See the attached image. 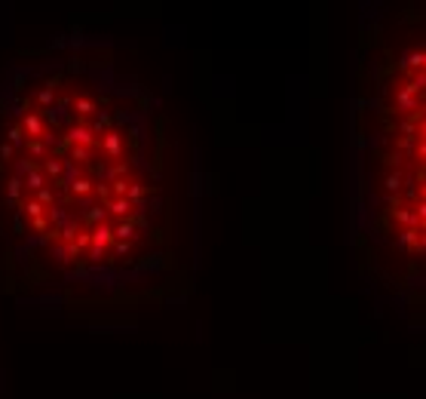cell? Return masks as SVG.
Instances as JSON below:
<instances>
[{
    "instance_id": "2",
    "label": "cell",
    "mask_w": 426,
    "mask_h": 399,
    "mask_svg": "<svg viewBox=\"0 0 426 399\" xmlns=\"http://www.w3.org/2000/svg\"><path fill=\"white\" fill-rule=\"evenodd\" d=\"M350 249L359 277L426 304V3H380L359 28Z\"/></svg>"
},
{
    "instance_id": "1",
    "label": "cell",
    "mask_w": 426,
    "mask_h": 399,
    "mask_svg": "<svg viewBox=\"0 0 426 399\" xmlns=\"http://www.w3.org/2000/svg\"><path fill=\"white\" fill-rule=\"evenodd\" d=\"M22 227L74 283L126 286L172 255L169 141L156 99L108 62L74 56L22 101L9 129Z\"/></svg>"
}]
</instances>
